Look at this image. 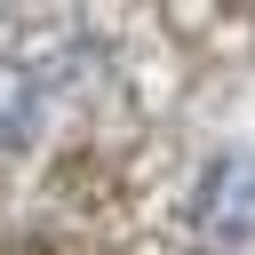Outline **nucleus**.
<instances>
[{
    "mask_svg": "<svg viewBox=\"0 0 255 255\" xmlns=\"http://www.w3.org/2000/svg\"><path fill=\"white\" fill-rule=\"evenodd\" d=\"M199 207H207V231H215V239H247V231H255V167H247V159H223V167L207 175V199H199Z\"/></svg>",
    "mask_w": 255,
    "mask_h": 255,
    "instance_id": "obj_1",
    "label": "nucleus"
},
{
    "mask_svg": "<svg viewBox=\"0 0 255 255\" xmlns=\"http://www.w3.org/2000/svg\"><path fill=\"white\" fill-rule=\"evenodd\" d=\"M40 120V80L24 64H0V143H24Z\"/></svg>",
    "mask_w": 255,
    "mask_h": 255,
    "instance_id": "obj_2",
    "label": "nucleus"
}]
</instances>
